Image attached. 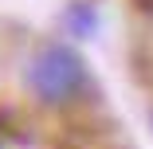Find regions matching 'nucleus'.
Masks as SVG:
<instances>
[{
  "instance_id": "1",
  "label": "nucleus",
  "mask_w": 153,
  "mask_h": 149,
  "mask_svg": "<svg viewBox=\"0 0 153 149\" xmlns=\"http://www.w3.org/2000/svg\"><path fill=\"white\" fill-rule=\"evenodd\" d=\"M27 86L43 102H67L86 86V67L71 47H43L27 67Z\"/></svg>"
},
{
  "instance_id": "2",
  "label": "nucleus",
  "mask_w": 153,
  "mask_h": 149,
  "mask_svg": "<svg viewBox=\"0 0 153 149\" xmlns=\"http://www.w3.org/2000/svg\"><path fill=\"white\" fill-rule=\"evenodd\" d=\"M134 4H137L141 12H153V0H134Z\"/></svg>"
}]
</instances>
